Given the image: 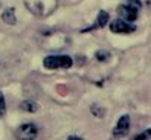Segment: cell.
I'll return each instance as SVG.
<instances>
[{
    "instance_id": "obj_1",
    "label": "cell",
    "mask_w": 151,
    "mask_h": 140,
    "mask_svg": "<svg viewBox=\"0 0 151 140\" xmlns=\"http://www.w3.org/2000/svg\"><path fill=\"white\" fill-rule=\"evenodd\" d=\"M27 9L37 18H47L57 9L59 0H24Z\"/></svg>"
},
{
    "instance_id": "obj_2",
    "label": "cell",
    "mask_w": 151,
    "mask_h": 140,
    "mask_svg": "<svg viewBox=\"0 0 151 140\" xmlns=\"http://www.w3.org/2000/svg\"><path fill=\"white\" fill-rule=\"evenodd\" d=\"M139 9H141V3L138 0H128V4H122L117 7V15L120 19L126 22H135L138 19Z\"/></svg>"
},
{
    "instance_id": "obj_3",
    "label": "cell",
    "mask_w": 151,
    "mask_h": 140,
    "mask_svg": "<svg viewBox=\"0 0 151 140\" xmlns=\"http://www.w3.org/2000/svg\"><path fill=\"white\" fill-rule=\"evenodd\" d=\"M46 69L56 70V69H69L72 66V58L69 55H49L43 61Z\"/></svg>"
},
{
    "instance_id": "obj_4",
    "label": "cell",
    "mask_w": 151,
    "mask_h": 140,
    "mask_svg": "<svg viewBox=\"0 0 151 140\" xmlns=\"http://www.w3.org/2000/svg\"><path fill=\"white\" fill-rule=\"evenodd\" d=\"M129 127H131V118L129 115H122L116 124V127L113 129L111 136L113 137H123L129 133Z\"/></svg>"
},
{
    "instance_id": "obj_5",
    "label": "cell",
    "mask_w": 151,
    "mask_h": 140,
    "mask_svg": "<svg viewBox=\"0 0 151 140\" xmlns=\"http://www.w3.org/2000/svg\"><path fill=\"white\" fill-rule=\"evenodd\" d=\"M110 31L114 34H131L135 31V26L123 19H117V21H113L110 23Z\"/></svg>"
},
{
    "instance_id": "obj_6",
    "label": "cell",
    "mask_w": 151,
    "mask_h": 140,
    "mask_svg": "<svg viewBox=\"0 0 151 140\" xmlns=\"http://www.w3.org/2000/svg\"><path fill=\"white\" fill-rule=\"evenodd\" d=\"M37 133H38V130H37L35 124L28 123V124H22V126L16 130V137L24 139V140H31L37 136Z\"/></svg>"
},
{
    "instance_id": "obj_7",
    "label": "cell",
    "mask_w": 151,
    "mask_h": 140,
    "mask_svg": "<svg viewBox=\"0 0 151 140\" xmlns=\"http://www.w3.org/2000/svg\"><path fill=\"white\" fill-rule=\"evenodd\" d=\"M109 22V13L107 12H104V10H101L100 13H99V16H97V21H96V25L94 26H91L90 29H87V31H93V29H96V28H103V26H106V23Z\"/></svg>"
},
{
    "instance_id": "obj_8",
    "label": "cell",
    "mask_w": 151,
    "mask_h": 140,
    "mask_svg": "<svg viewBox=\"0 0 151 140\" xmlns=\"http://www.w3.org/2000/svg\"><path fill=\"white\" fill-rule=\"evenodd\" d=\"M1 19L4 23H9V25H15L16 23V16H15V10L12 7L6 9L3 13H1Z\"/></svg>"
},
{
    "instance_id": "obj_9",
    "label": "cell",
    "mask_w": 151,
    "mask_h": 140,
    "mask_svg": "<svg viewBox=\"0 0 151 140\" xmlns=\"http://www.w3.org/2000/svg\"><path fill=\"white\" fill-rule=\"evenodd\" d=\"M21 108L24 111H27V112H35V111H38V105L34 101H24L21 104Z\"/></svg>"
},
{
    "instance_id": "obj_10",
    "label": "cell",
    "mask_w": 151,
    "mask_h": 140,
    "mask_svg": "<svg viewBox=\"0 0 151 140\" xmlns=\"http://www.w3.org/2000/svg\"><path fill=\"white\" fill-rule=\"evenodd\" d=\"M91 112H93V115H94V117H97V118H103V117H104V114H106V109H104V108H100L97 104H94V105L91 107Z\"/></svg>"
},
{
    "instance_id": "obj_11",
    "label": "cell",
    "mask_w": 151,
    "mask_h": 140,
    "mask_svg": "<svg viewBox=\"0 0 151 140\" xmlns=\"http://www.w3.org/2000/svg\"><path fill=\"white\" fill-rule=\"evenodd\" d=\"M109 57H110V54H109L107 51H104V50H100V51L96 53V58H97L99 61H106Z\"/></svg>"
},
{
    "instance_id": "obj_12",
    "label": "cell",
    "mask_w": 151,
    "mask_h": 140,
    "mask_svg": "<svg viewBox=\"0 0 151 140\" xmlns=\"http://www.w3.org/2000/svg\"><path fill=\"white\" fill-rule=\"evenodd\" d=\"M6 112V102H4V96L0 92V117H3Z\"/></svg>"
},
{
    "instance_id": "obj_13",
    "label": "cell",
    "mask_w": 151,
    "mask_h": 140,
    "mask_svg": "<svg viewBox=\"0 0 151 140\" xmlns=\"http://www.w3.org/2000/svg\"><path fill=\"white\" fill-rule=\"evenodd\" d=\"M147 137H151V129H150V130H145L144 133H141V134H138V136H135V140L147 139Z\"/></svg>"
}]
</instances>
